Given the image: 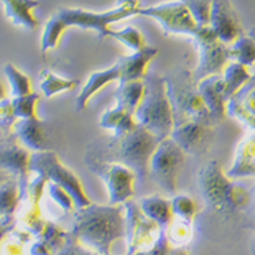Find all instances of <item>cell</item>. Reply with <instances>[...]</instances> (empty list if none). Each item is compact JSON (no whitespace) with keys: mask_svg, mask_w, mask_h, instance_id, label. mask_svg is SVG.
<instances>
[{"mask_svg":"<svg viewBox=\"0 0 255 255\" xmlns=\"http://www.w3.org/2000/svg\"><path fill=\"white\" fill-rule=\"evenodd\" d=\"M224 81V94L227 103L228 100L239 92L246 84H249L253 78V74L249 71V67L236 62H229L224 71L221 74Z\"/></svg>","mask_w":255,"mask_h":255,"instance_id":"cell-26","label":"cell"},{"mask_svg":"<svg viewBox=\"0 0 255 255\" xmlns=\"http://www.w3.org/2000/svg\"><path fill=\"white\" fill-rule=\"evenodd\" d=\"M55 255H100L94 251L89 250L86 247L79 243L78 240L74 238L73 235L68 232V238L66 240V245L63 246L60 250ZM127 255V254H126Z\"/></svg>","mask_w":255,"mask_h":255,"instance_id":"cell-40","label":"cell"},{"mask_svg":"<svg viewBox=\"0 0 255 255\" xmlns=\"http://www.w3.org/2000/svg\"><path fill=\"white\" fill-rule=\"evenodd\" d=\"M172 251V245L168 239L165 229H161V232L158 235V238L154 242V245L151 246L149 250L143 253H138L135 255H169Z\"/></svg>","mask_w":255,"mask_h":255,"instance_id":"cell-41","label":"cell"},{"mask_svg":"<svg viewBox=\"0 0 255 255\" xmlns=\"http://www.w3.org/2000/svg\"><path fill=\"white\" fill-rule=\"evenodd\" d=\"M198 49V66L193 71V77L198 84L210 75H221L229 60V47L219 40L217 34L210 26L199 27L193 37Z\"/></svg>","mask_w":255,"mask_h":255,"instance_id":"cell-9","label":"cell"},{"mask_svg":"<svg viewBox=\"0 0 255 255\" xmlns=\"http://www.w3.org/2000/svg\"><path fill=\"white\" fill-rule=\"evenodd\" d=\"M139 8V0H118L115 8L104 12L63 7L57 10L45 23L41 37V51L47 52L56 47L62 34L68 27L94 30L99 34V38H105L110 34L112 23L132 15H138Z\"/></svg>","mask_w":255,"mask_h":255,"instance_id":"cell-2","label":"cell"},{"mask_svg":"<svg viewBox=\"0 0 255 255\" xmlns=\"http://www.w3.org/2000/svg\"><path fill=\"white\" fill-rule=\"evenodd\" d=\"M29 255H55V253H53L52 249L45 242H42L41 239H37L31 245L30 250H29Z\"/></svg>","mask_w":255,"mask_h":255,"instance_id":"cell-42","label":"cell"},{"mask_svg":"<svg viewBox=\"0 0 255 255\" xmlns=\"http://www.w3.org/2000/svg\"><path fill=\"white\" fill-rule=\"evenodd\" d=\"M249 36H250L251 38H253V40H254V41H255V27H253V29H251V30L249 31Z\"/></svg>","mask_w":255,"mask_h":255,"instance_id":"cell-49","label":"cell"},{"mask_svg":"<svg viewBox=\"0 0 255 255\" xmlns=\"http://www.w3.org/2000/svg\"><path fill=\"white\" fill-rule=\"evenodd\" d=\"M125 206V224H126V245L127 255H135L138 253L149 250L161 232V228L147 219L142 213L138 202L127 201Z\"/></svg>","mask_w":255,"mask_h":255,"instance_id":"cell-11","label":"cell"},{"mask_svg":"<svg viewBox=\"0 0 255 255\" xmlns=\"http://www.w3.org/2000/svg\"><path fill=\"white\" fill-rule=\"evenodd\" d=\"M4 5L5 16L16 26H22L29 30H34L38 26L33 8L38 5V0H0Z\"/></svg>","mask_w":255,"mask_h":255,"instance_id":"cell-24","label":"cell"},{"mask_svg":"<svg viewBox=\"0 0 255 255\" xmlns=\"http://www.w3.org/2000/svg\"><path fill=\"white\" fill-rule=\"evenodd\" d=\"M225 173L232 180L255 177V134L246 136L240 142L235 153L234 162Z\"/></svg>","mask_w":255,"mask_h":255,"instance_id":"cell-20","label":"cell"},{"mask_svg":"<svg viewBox=\"0 0 255 255\" xmlns=\"http://www.w3.org/2000/svg\"><path fill=\"white\" fill-rule=\"evenodd\" d=\"M138 15L153 18L160 23L167 34H184L194 37L199 26L191 15V12L180 0L167 1L151 7H141Z\"/></svg>","mask_w":255,"mask_h":255,"instance_id":"cell-12","label":"cell"},{"mask_svg":"<svg viewBox=\"0 0 255 255\" xmlns=\"http://www.w3.org/2000/svg\"><path fill=\"white\" fill-rule=\"evenodd\" d=\"M198 92L208 108L214 126L221 123L227 115L224 81L221 75H210L198 82Z\"/></svg>","mask_w":255,"mask_h":255,"instance_id":"cell-16","label":"cell"},{"mask_svg":"<svg viewBox=\"0 0 255 255\" xmlns=\"http://www.w3.org/2000/svg\"><path fill=\"white\" fill-rule=\"evenodd\" d=\"M12 108L16 120L18 119H33L37 118V103L40 101V94L30 93L21 97H12Z\"/></svg>","mask_w":255,"mask_h":255,"instance_id":"cell-35","label":"cell"},{"mask_svg":"<svg viewBox=\"0 0 255 255\" xmlns=\"http://www.w3.org/2000/svg\"><path fill=\"white\" fill-rule=\"evenodd\" d=\"M3 70H4L5 77L8 79V82H10L11 96L12 97H21V96H26V94L33 93L31 92V84L29 77L25 75L23 73H21L14 64L7 63Z\"/></svg>","mask_w":255,"mask_h":255,"instance_id":"cell-31","label":"cell"},{"mask_svg":"<svg viewBox=\"0 0 255 255\" xmlns=\"http://www.w3.org/2000/svg\"><path fill=\"white\" fill-rule=\"evenodd\" d=\"M227 115L239 120L255 132V74H253L249 84L228 100Z\"/></svg>","mask_w":255,"mask_h":255,"instance_id":"cell-17","label":"cell"},{"mask_svg":"<svg viewBox=\"0 0 255 255\" xmlns=\"http://www.w3.org/2000/svg\"><path fill=\"white\" fill-rule=\"evenodd\" d=\"M167 86L168 99L171 101L175 127L187 122H199L213 126L214 123L202 97L198 92V84L193 77V71L179 66L162 75Z\"/></svg>","mask_w":255,"mask_h":255,"instance_id":"cell-5","label":"cell"},{"mask_svg":"<svg viewBox=\"0 0 255 255\" xmlns=\"http://www.w3.org/2000/svg\"><path fill=\"white\" fill-rule=\"evenodd\" d=\"M120 81V68L118 63H115L114 66H111L107 70L96 71L93 73L86 81L84 88L78 94V97L75 100V108L77 111H84L88 107V103L94 94L100 92L101 89L105 88L107 85L112 82H119Z\"/></svg>","mask_w":255,"mask_h":255,"instance_id":"cell-21","label":"cell"},{"mask_svg":"<svg viewBox=\"0 0 255 255\" xmlns=\"http://www.w3.org/2000/svg\"><path fill=\"white\" fill-rule=\"evenodd\" d=\"M68 238V232L63 231L60 227H57L56 224L53 223H47L45 228L42 231V234L40 235L38 239H41L42 242H45L51 249L53 250V253L56 254L57 251L62 249L63 246L66 245V240Z\"/></svg>","mask_w":255,"mask_h":255,"instance_id":"cell-37","label":"cell"},{"mask_svg":"<svg viewBox=\"0 0 255 255\" xmlns=\"http://www.w3.org/2000/svg\"><path fill=\"white\" fill-rule=\"evenodd\" d=\"M30 156L29 150L19 143L12 132L0 141V171L15 177L21 194L26 190L29 183Z\"/></svg>","mask_w":255,"mask_h":255,"instance_id":"cell-13","label":"cell"},{"mask_svg":"<svg viewBox=\"0 0 255 255\" xmlns=\"http://www.w3.org/2000/svg\"><path fill=\"white\" fill-rule=\"evenodd\" d=\"M21 203L19 184L15 177H11L0 184V219L15 216Z\"/></svg>","mask_w":255,"mask_h":255,"instance_id":"cell-27","label":"cell"},{"mask_svg":"<svg viewBox=\"0 0 255 255\" xmlns=\"http://www.w3.org/2000/svg\"><path fill=\"white\" fill-rule=\"evenodd\" d=\"M250 253H251V255H255V238H254V239H253V242H251Z\"/></svg>","mask_w":255,"mask_h":255,"instance_id":"cell-47","label":"cell"},{"mask_svg":"<svg viewBox=\"0 0 255 255\" xmlns=\"http://www.w3.org/2000/svg\"><path fill=\"white\" fill-rule=\"evenodd\" d=\"M171 203L175 217L193 223L198 213V205L195 202V199L186 194H176L171 199Z\"/></svg>","mask_w":255,"mask_h":255,"instance_id":"cell-33","label":"cell"},{"mask_svg":"<svg viewBox=\"0 0 255 255\" xmlns=\"http://www.w3.org/2000/svg\"><path fill=\"white\" fill-rule=\"evenodd\" d=\"M47 188L49 197H51V198H52L64 212H71V210L75 208L71 195H70L64 188H62L60 186H57V184H55V183L52 182H48Z\"/></svg>","mask_w":255,"mask_h":255,"instance_id":"cell-38","label":"cell"},{"mask_svg":"<svg viewBox=\"0 0 255 255\" xmlns=\"http://www.w3.org/2000/svg\"><path fill=\"white\" fill-rule=\"evenodd\" d=\"M70 234L89 250L112 255V245L126 236L125 206L93 202L86 208L75 209Z\"/></svg>","mask_w":255,"mask_h":255,"instance_id":"cell-1","label":"cell"},{"mask_svg":"<svg viewBox=\"0 0 255 255\" xmlns=\"http://www.w3.org/2000/svg\"><path fill=\"white\" fill-rule=\"evenodd\" d=\"M85 165L93 175L99 176L108 188L110 205H123L135 193L136 175L126 165L118 162H104L84 158Z\"/></svg>","mask_w":255,"mask_h":255,"instance_id":"cell-10","label":"cell"},{"mask_svg":"<svg viewBox=\"0 0 255 255\" xmlns=\"http://www.w3.org/2000/svg\"><path fill=\"white\" fill-rule=\"evenodd\" d=\"M30 172L42 175L47 177L48 182H52L64 188L71 195L75 209L86 208L93 203L85 193L78 176L60 161L55 151L44 150L31 153Z\"/></svg>","mask_w":255,"mask_h":255,"instance_id":"cell-7","label":"cell"},{"mask_svg":"<svg viewBox=\"0 0 255 255\" xmlns=\"http://www.w3.org/2000/svg\"><path fill=\"white\" fill-rule=\"evenodd\" d=\"M186 153L172 138L160 141L150 158L149 175L157 186L171 195L177 194V177L184 164Z\"/></svg>","mask_w":255,"mask_h":255,"instance_id":"cell-8","label":"cell"},{"mask_svg":"<svg viewBox=\"0 0 255 255\" xmlns=\"http://www.w3.org/2000/svg\"><path fill=\"white\" fill-rule=\"evenodd\" d=\"M213 136V126L203 125L199 122H187L176 126L171 132L173 141L186 154L201 156L208 150Z\"/></svg>","mask_w":255,"mask_h":255,"instance_id":"cell-15","label":"cell"},{"mask_svg":"<svg viewBox=\"0 0 255 255\" xmlns=\"http://www.w3.org/2000/svg\"><path fill=\"white\" fill-rule=\"evenodd\" d=\"M145 96L136 108L134 118L136 123L151 132L157 139H165L171 136L175 128V119L172 112L171 101L168 99L167 86L162 77L154 73L145 77Z\"/></svg>","mask_w":255,"mask_h":255,"instance_id":"cell-6","label":"cell"},{"mask_svg":"<svg viewBox=\"0 0 255 255\" xmlns=\"http://www.w3.org/2000/svg\"><path fill=\"white\" fill-rule=\"evenodd\" d=\"M40 79H41L40 89H41V92L45 94V97H48V99H51V97H53L57 93L71 90V89H74L79 84L78 79L62 78V77L53 74L49 70H42L41 74H40Z\"/></svg>","mask_w":255,"mask_h":255,"instance_id":"cell-29","label":"cell"},{"mask_svg":"<svg viewBox=\"0 0 255 255\" xmlns=\"http://www.w3.org/2000/svg\"><path fill=\"white\" fill-rule=\"evenodd\" d=\"M167 236L171 245L177 246V247H183L187 243H190V240L193 239V223H188L182 219L173 217L172 223L169 224L167 229Z\"/></svg>","mask_w":255,"mask_h":255,"instance_id":"cell-32","label":"cell"},{"mask_svg":"<svg viewBox=\"0 0 255 255\" xmlns=\"http://www.w3.org/2000/svg\"><path fill=\"white\" fill-rule=\"evenodd\" d=\"M145 81H130V82H119V86L115 92L116 105L128 111L130 114H135L136 108L145 96Z\"/></svg>","mask_w":255,"mask_h":255,"instance_id":"cell-25","label":"cell"},{"mask_svg":"<svg viewBox=\"0 0 255 255\" xmlns=\"http://www.w3.org/2000/svg\"><path fill=\"white\" fill-rule=\"evenodd\" d=\"M138 205L141 208L142 213L145 214L147 219L154 221L161 229H167L175 217L171 201L165 199L158 194L143 197L139 199Z\"/></svg>","mask_w":255,"mask_h":255,"instance_id":"cell-22","label":"cell"},{"mask_svg":"<svg viewBox=\"0 0 255 255\" xmlns=\"http://www.w3.org/2000/svg\"><path fill=\"white\" fill-rule=\"evenodd\" d=\"M108 37H112L115 40H118L123 45L132 49L134 52H138V51L147 47L145 42V37L142 36L141 31L132 26H126L123 29H120V30H112L111 29Z\"/></svg>","mask_w":255,"mask_h":255,"instance_id":"cell-34","label":"cell"},{"mask_svg":"<svg viewBox=\"0 0 255 255\" xmlns=\"http://www.w3.org/2000/svg\"><path fill=\"white\" fill-rule=\"evenodd\" d=\"M7 134H10V132H5V131H3L1 128H0V141L4 138ZM11 177H14V176H11V175H8V173H5V172L3 171H0V184L3 182H5V180H8V179H11Z\"/></svg>","mask_w":255,"mask_h":255,"instance_id":"cell-44","label":"cell"},{"mask_svg":"<svg viewBox=\"0 0 255 255\" xmlns=\"http://www.w3.org/2000/svg\"><path fill=\"white\" fill-rule=\"evenodd\" d=\"M158 143L160 139L138 125L135 130L122 138H112L104 145L100 142L90 145L84 158L126 165L136 175V183L143 186L150 177V158Z\"/></svg>","mask_w":255,"mask_h":255,"instance_id":"cell-3","label":"cell"},{"mask_svg":"<svg viewBox=\"0 0 255 255\" xmlns=\"http://www.w3.org/2000/svg\"><path fill=\"white\" fill-rule=\"evenodd\" d=\"M100 126L105 130L112 131L114 134L112 138H122L135 130L138 123L134 115L116 105L115 108L105 111L104 114L101 115Z\"/></svg>","mask_w":255,"mask_h":255,"instance_id":"cell-23","label":"cell"},{"mask_svg":"<svg viewBox=\"0 0 255 255\" xmlns=\"http://www.w3.org/2000/svg\"><path fill=\"white\" fill-rule=\"evenodd\" d=\"M157 51L154 47H145L138 52H134L128 56L120 57L118 60L120 68L119 82H130V81H143L147 75L146 68L149 63L157 56Z\"/></svg>","mask_w":255,"mask_h":255,"instance_id":"cell-19","label":"cell"},{"mask_svg":"<svg viewBox=\"0 0 255 255\" xmlns=\"http://www.w3.org/2000/svg\"><path fill=\"white\" fill-rule=\"evenodd\" d=\"M251 206H253V213L255 216V193L253 194V201H251Z\"/></svg>","mask_w":255,"mask_h":255,"instance_id":"cell-48","label":"cell"},{"mask_svg":"<svg viewBox=\"0 0 255 255\" xmlns=\"http://www.w3.org/2000/svg\"><path fill=\"white\" fill-rule=\"evenodd\" d=\"M15 216H10V217H3V219H0V242L4 239L5 235L10 234L11 231L15 228Z\"/></svg>","mask_w":255,"mask_h":255,"instance_id":"cell-43","label":"cell"},{"mask_svg":"<svg viewBox=\"0 0 255 255\" xmlns=\"http://www.w3.org/2000/svg\"><path fill=\"white\" fill-rule=\"evenodd\" d=\"M31 235L23 231L12 229L0 242V255H25V246L30 242Z\"/></svg>","mask_w":255,"mask_h":255,"instance_id":"cell-30","label":"cell"},{"mask_svg":"<svg viewBox=\"0 0 255 255\" xmlns=\"http://www.w3.org/2000/svg\"><path fill=\"white\" fill-rule=\"evenodd\" d=\"M198 186L208 208L219 214L239 213L253 201L249 188L229 179L217 160L206 162L199 169Z\"/></svg>","mask_w":255,"mask_h":255,"instance_id":"cell-4","label":"cell"},{"mask_svg":"<svg viewBox=\"0 0 255 255\" xmlns=\"http://www.w3.org/2000/svg\"><path fill=\"white\" fill-rule=\"evenodd\" d=\"M229 60L246 67L255 66V41L250 36H240L229 45Z\"/></svg>","mask_w":255,"mask_h":255,"instance_id":"cell-28","label":"cell"},{"mask_svg":"<svg viewBox=\"0 0 255 255\" xmlns=\"http://www.w3.org/2000/svg\"><path fill=\"white\" fill-rule=\"evenodd\" d=\"M12 134L16 136L22 146H25L27 150H31L33 153L49 150L45 125L38 118L18 119L12 126Z\"/></svg>","mask_w":255,"mask_h":255,"instance_id":"cell-18","label":"cell"},{"mask_svg":"<svg viewBox=\"0 0 255 255\" xmlns=\"http://www.w3.org/2000/svg\"><path fill=\"white\" fill-rule=\"evenodd\" d=\"M4 99H7V97H5V88L4 85L0 82V101H3Z\"/></svg>","mask_w":255,"mask_h":255,"instance_id":"cell-46","label":"cell"},{"mask_svg":"<svg viewBox=\"0 0 255 255\" xmlns=\"http://www.w3.org/2000/svg\"><path fill=\"white\" fill-rule=\"evenodd\" d=\"M209 26L225 45H231L240 36H243L239 15L229 0H213Z\"/></svg>","mask_w":255,"mask_h":255,"instance_id":"cell-14","label":"cell"},{"mask_svg":"<svg viewBox=\"0 0 255 255\" xmlns=\"http://www.w3.org/2000/svg\"><path fill=\"white\" fill-rule=\"evenodd\" d=\"M169 255H188V253L184 249H182V247H177V249H172Z\"/></svg>","mask_w":255,"mask_h":255,"instance_id":"cell-45","label":"cell"},{"mask_svg":"<svg viewBox=\"0 0 255 255\" xmlns=\"http://www.w3.org/2000/svg\"><path fill=\"white\" fill-rule=\"evenodd\" d=\"M187 7L199 27L209 26L213 0H180Z\"/></svg>","mask_w":255,"mask_h":255,"instance_id":"cell-36","label":"cell"},{"mask_svg":"<svg viewBox=\"0 0 255 255\" xmlns=\"http://www.w3.org/2000/svg\"><path fill=\"white\" fill-rule=\"evenodd\" d=\"M16 122L12 101L10 99H4L0 101V128L5 132H11L12 126Z\"/></svg>","mask_w":255,"mask_h":255,"instance_id":"cell-39","label":"cell"}]
</instances>
